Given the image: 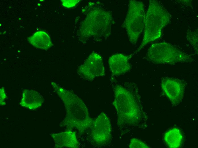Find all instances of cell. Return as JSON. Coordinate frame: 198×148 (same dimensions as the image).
I'll use <instances>...</instances> for the list:
<instances>
[{
  "label": "cell",
  "mask_w": 198,
  "mask_h": 148,
  "mask_svg": "<svg viewBox=\"0 0 198 148\" xmlns=\"http://www.w3.org/2000/svg\"><path fill=\"white\" fill-rule=\"evenodd\" d=\"M111 81L114 92L113 102L117 113V124L126 133L133 127L145 122L147 117L143 110L137 85L132 82L119 83L114 78Z\"/></svg>",
  "instance_id": "cell-1"
},
{
  "label": "cell",
  "mask_w": 198,
  "mask_h": 148,
  "mask_svg": "<svg viewBox=\"0 0 198 148\" xmlns=\"http://www.w3.org/2000/svg\"><path fill=\"white\" fill-rule=\"evenodd\" d=\"M51 84L63 101L66 108V114L63 122V126L69 129H76L81 134L90 129L94 120L89 116L87 107L82 100L72 91L60 87L54 82Z\"/></svg>",
  "instance_id": "cell-2"
},
{
  "label": "cell",
  "mask_w": 198,
  "mask_h": 148,
  "mask_svg": "<svg viewBox=\"0 0 198 148\" xmlns=\"http://www.w3.org/2000/svg\"><path fill=\"white\" fill-rule=\"evenodd\" d=\"M171 18L170 14L158 1L150 0L146 14L143 40L132 55L139 52L148 43L159 38L162 29L169 23Z\"/></svg>",
  "instance_id": "cell-3"
},
{
  "label": "cell",
  "mask_w": 198,
  "mask_h": 148,
  "mask_svg": "<svg viewBox=\"0 0 198 148\" xmlns=\"http://www.w3.org/2000/svg\"><path fill=\"white\" fill-rule=\"evenodd\" d=\"M145 58L155 64L170 65L178 63H193L192 55L184 52L169 43H154L150 47Z\"/></svg>",
  "instance_id": "cell-4"
},
{
  "label": "cell",
  "mask_w": 198,
  "mask_h": 148,
  "mask_svg": "<svg viewBox=\"0 0 198 148\" xmlns=\"http://www.w3.org/2000/svg\"><path fill=\"white\" fill-rule=\"evenodd\" d=\"M146 13L141 1L129 0L128 11L123 24L130 42L136 44L144 27Z\"/></svg>",
  "instance_id": "cell-5"
},
{
  "label": "cell",
  "mask_w": 198,
  "mask_h": 148,
  "mask_svg": "<svg viewBox=\"0 0 198 148\" xmlns=\"http://www.w3.org/2000/svg\"><path fill=\"white\" fill-rule=\"evenodd\" d=\"M87 20V35L95 38L109 36L112 26L115 23L111 12L98 7L90 11Z\"/></svg>",
  "instance_id": "cell-6"
},
{
  "label": "cell",
  "mask_w": 198,
  "mask_h": 148,
  "mask_svg": "<svg viewBox=\"0 0 198 148\" xmlns=\"http://www.w3.org/2000/svg\"><path fill=\"white\" fill-rule=\"evenodd\" d=\"M90 136L93 143L98 146L106 145L112 137V126L110 119L106 114L101 113L94 120Z\"/></svg>",
  "instance_id": "cell-7"
},
{
  "label": "cell",
  "mask_w": 198,
  "mask_h": 148,
  "mask_svg": "<svg viewBox=\"0 0 198 148\" xmlns=\"http://www.w3.org/2000/svg\"><path fill=\"white\" fill-rule=\"evenodd\" d=\"M77 71L81 78L89 81L104 75V68L102 57L97 53H92L83 64L78 67Z\"/></svg>",
  "instance_id": "cell-8"
},
{
  "label": "cell",
  "mask_w": 198,
  "mask_h": 148,
  "mask_svg": "<svg viewBox=\"0 0 198 148\" xmlns=\"http://www.w3.org/2000/svg\"><path fill=\"white\" fill-rule=\"evenodd\" d=\"M161 87L174 106L178 105L183 100L186 83L183 80L165 77L161 80Z\"/></svg>",
  "instance_id": "cell-9"
},
{
  "label": "cell",
  "mask_w": 198,
  "mask_h": 148,
  "mask_svg": "<svg viewBox=\"0 0 198 148\" xmlns=\"http://www.w3.org/2000/svg\"><path fill=\"white\" fill-rule=\"evenodd\" d=\"M132 56V54L126 55L122 54H116L110 57L108 63L113 76H119L130 70L132 66L129 60Z\"/></svg>",
  "instance_id": "cell-10"
},
{
  "label": "cell",
  "mask_w": 198,
  "mask_h": 148,
  "mask_svg": "<svg viewBox=\"0 0 198 148\" xmlns=\"http://www.w3.org/2000/svg\"><path fill=\"white\" fill-rule=\"evenodd\" d=\"M51 135L54 140L56 147H79V143L74 132L67 131Z\"/></svg>",
  "instance_id": "cell-11"
},
{
  "label": "cell",
  "mask_w": 198,
  "mask_h": 148,
  "mask_svg": "<svg viewBox=\"0 0 198 148\" xmlns=\"http://www.w3.org/2000/svg\"><path fill=\"white\" fill-rule=\"evenodd\" d=\"M44 102L42 96L36 91L25 89L23 92L20 104L31 109L42 105Z\"/></svg>",
  "instance_id": "cell-12"
},
{
  "label": "cell",
  "mask_w": 198,
  "mask_h": 148,
  "mask_svg": "<svg viewBox=\"0 0 198 148\" xmlns=\"http://www.w3.org/2000/svg\"><path fill=\"white\" fill-rule=\"evenodd\" d=\"M28 41L32 46L41 49L47 50L53 45L51 39L45 32L39 31L27 38Z\"/></svg>",
  "instance_id": "cell-13"
},
{
  "label": "cell",
  "mask_w": 198,
  "mask_h": 148,
  "mask_svg": "<svg viewBox=\"0 0 198 148\" xmlns=\"http://www.w3.org/2000/svg\"><path fill=\"white\" fill-rule=\"evenodd\" d=\"M164 139L169 147L177 148L180 147L182 144L183 136L179 129L174 128L165 133Z\"/></svg>",
  "instance_id": "cell-14"
},
{
  "label": "cell",
  "mask_w": 198,
  "mask_h": 148,
  "mask_svg": "<svg viewBox=\"0 0 198 148\" xmlns=\"http://www.w3.org/2000/svg\"><path fill=\"white\" fill-rule=\"evenodd\" d=\"M198 29L195 31L188 29L186 33V37L187 40L189 42L195 51V53L198 54Z\"/></svg>",
  "instance_id": "cell-15"
},
{
  "label": "cell",
  "mask_w": 198,
  "mask_h": 148,
  "mask_svg": "<svg viewBox=\"0 0 198 148\" xmlns=\"http://www.w3.org/2000/svg\"><path fill=\"white\" fill-rule=\"evenodd\" d=\"M129 147L131 148L150 147L143 142L135 138L131 140Z\"/></svg>",
  "instance_id": "cell-16"
},
{
  "label": "cell",
  "mask_w": 198,
  "mask_h": 148,
  "mask_svg": "<svg viewBox=\"0 0 198 148\" xmlns=\"http://www.w3.org/2000/svg\"><path fill=\"white\" fill-rule=\"evenodd\" d=\"M80 1L79 0H61L62 5L67 8H71L75 6Z\"/></svg>",
  "instance_id": "cell-17"
},
{
  "label": "cell",
  "mask_w": 198,
  "mask_h": 148,
  "mask_svg": "<svg viewBox=\"0 0 198 148\" xmlns=\"http://www.w3.org/2000/svg\"><path fill=\"white\" fill-rule=\"evenodd\" d=\"M6 97V95L5 94L4 90L3 88H2L0 89V104L1 105H4V104H5L4 102V100Z\"/></svg>",
  "instance_id": "cell-18"
}]
</instances>
